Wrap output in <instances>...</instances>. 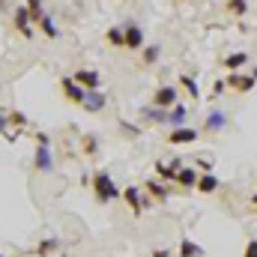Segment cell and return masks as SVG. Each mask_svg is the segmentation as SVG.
Segmentation results:
<instances>
[{
  "label": "cell",
  "instance_id": "cell-1",
  "mask_svg": "<svg viewBox=\"0 0 257 257\" xmlns=\"http://www.w3.org/2000/svg\"><path fill=\"white\" fill-rule=\"evenodd\" d=\"M93 194H96V200H99L102 206L111 203V200H117V197H123V192L117 189V183L111 180L108 171H96V174H93Z\"/></svg>",
  "mask_w": 257,
  "mask_h": 257
},
{
  "label": "cell",
  "instance_id": "cell-2",
  "mask_svg": "<svg viewBox=\"0 0 257 257\" xmlns=\"http://www.w3.org/2000/svg\"><path fill=\"white\" fill-rule=\"evenodd\" d=\"M177 102H180V90H177L174 84H162V87L153 93V99H150V105H156V108H162V111H171Z\"/></svg>",
  "mask_w": 257,
  "mask_h": 257
},
{
  "label": "cell",
  "instance_id": "cell-3",
  "mask_svg": "<svg viewBox=\"0 0 257 257\" xmlns=\"http://www.w3.org/2000/svg\"><path fill=\"white\" fill-rule=\"evenodd\" d=\"M224 81H227V90H236V93H251L257 87V75H245V72H230Z\"/></svg>",
  "mask_w": 257,
  "mask_h": 257
},
{
  "label": "cell",
  "instance_id": "cell-4",
  "mask_svg": "<svg viewBox=\"0 0 257 257\" xmlns=\"http://www.w3.org/2000/svg\"><path fill=\"white\" fill-rule=\"evenodd\" d=\"M123 30H126V48H128V51H141V48L147 45L144 27H141L138 21H126V24H123Z\"/></svg>",
  "mask_w": 257,
  "mask_h": 257
},
{
  "label": "cell",
  "instance_id": "cell-5",
  "mask_svg": "<svg viewBox=\"0 0 257 257\" xmlns=\"http://www.w3.org/2000/svg\"><path fill=\"white\" fill-rule=\"evenodd\" d=\"M138 117H141V123H147V126H168V111H162V108H156V105H141V108H138Z\"/></svg>",
  "mask_w": 257,
  "mask_h": 257
},
{
  "label": "cell",
  "instance_id": "cell-6",
  "mask_svg": "<svg viewBox=\"0 0 257 257\" xmlns=\"http://www.w3.org/2000/svg\"><path fill=\"white\" fill-rule=\"evenodd\" d=\"M197 138H200V128H189V126H180V128L168 132V144L171 147H186V144H194Z\"/></svg>",
  "mask_w": 257,
  "mask_h": 257
},
{
  "label": "cell",
  "instance_id": "cell-7",
  "mask_svg": "<svg viewBox=\"0 0 257 257\" xmlns=\"http://www.w3.org/2000/svg\"><path fill=\"white\" fill-rule=\"evenodd\" d=\"M123 200H126V206L135 215H141V212L147 209V194L141 192L138 186H126V189H123Z\"/></svg>",
  "mask_w": 257,
  "mask_h": 257
},
{
  "label": "cell",
  "instance_id": "cell-8",
  "mask_svg": "<svg viewBox=\"0 0 257 257\" xmlns=\"http://www.w3.org/2000/svg\"><path fill=\"white\" fill-rule=\"evenodd\" d=\"M60 90H63V96L69 99V102H75V105H81L84 102V96H87V90L72 78V75H66V78H60Z\"/></svg>",
  "mask_w": 257,
  "mask_h": 257
},
{
  "label": "cell",
  "instance_id": "cell-9",
  "mask_svg": "<svg viewBox=\"0 0 257 257\" xmlns=\"http://www.w3.org/2000/svg\"><path fill=\"white\" fill-rule=\"evenodd\" d=\"M224 128H227V114H224L221 108H212V111H206L203 132H209V135H218V132H224Z\"/></svg>",
  "mask_w": 257,
  "mask_h": 257
},
{
  "label": "cell",
  "instance_id": "cell-10",
  "mask_svg": "<svg viewBox=\"0 0 257 257\" xmlns=\"http://www.w3.org/2000/svg\"><path fill=\"white\" fill-rule=\"evenodd\" d=\"M33 165H36L39 174H51V171H54V159H51V147H48V144H39V147H36Z\"/></svg>",
  "mask_w": 257,
  "mask_h": 257
},
{
  "label": "cell",
  "instance_id": "cell-11",
  "mask_svg": "<svg viewBox=\"0 0 257 257\" xmlns=\"http://www.w3.org/2000/svg\"><path fill=\"white\" fill-rule=\"evenodd\" d=\"M15 30H18L24 39H33V18H30L27 6H18V9H15Z\"/></svg>",
  "mask_w": 257,
  "mask_h": 257
},
{
  "label": "cell",
  "instance_id": "cell-12",
  "mask_svg": "<svg viewBox=\"0 0 257 257\" xmlns=\"http://www.w3.org/2000/svg\"><path fill=\"white\" fill-rule=\"evenodd\" d=\"M72 78H75L84 90H99V87H102V75H99L96 69H78Z\"/></svg>",
  "mask_w": 257,
  "mask_h": 257
},
{
  "label": "cell",
  "instance_id": "cell-13",
  "mask_svg": "<svg viewBox=\"0 0 257 257\" xmlns=\"http://www.w3.org/2000/svg\"><path fill=\"white\" fill-rule=\"evenodd\" d=\"M105 105H108V99H105V93H102V90H87V96H84V102H81V108H84V111H90V114L105 111Z\"/></svg>",
  "mask_w": 257,
  "mask_h": 257
},
{
  "label": "cell",
  "instance_id": "cell-14",
  "mask_svg": "<svg viewBox=\"0 0 257 257\" xmlns=\"http://www.w3.org/2000/svg\"><path fill=\"white\" fill-rule=\"evenodd\" d=\"M248 51H233V54H227V57H221V66L227 69V72H242L245 66H248Z\"/></svg>",
  "mask_w": 257,
  "mask_h": 257
},
{
  "label": "cell",
  "instance_id": "cell-15",
  "mask_svg": "<svg viewBox=\"0 0 257 257\" xmlns=\"http://www.w3.org/2000/svg\"><path fill=\"white\" fill-rule=\"evenodd\" d=\"M189 123V105H174L171 111H168V126L171 128H180V126H186Z\"/></svg>",
  "mask_w": 257,
  "mask_h": 257
},
{
  "label": "cell",
  "instance_id": "cell-16",
  "mask_svg": "<svg viewBox=\"0 0 257 257\" xmlns=\"http://www.w3.org/2000/svg\"><path fill=\"white\" fill-rule=\"evenodd\" d=\"M194 189H197L200 194H212V192H218V189H221V180H218L215 174H209V171H206V174H200V180H197V186H194Z\"/></svg>",
  "mask_w": 257,
  "mask_h": 257
},
{
  "label": "cell",
  "instance_id": "cell-17",
  "mask_svg": "<svg viewBox=\"0 0 257 257\" xmlns=\"http://www.w3.org/2000/svg\"><path fill=\"white\" fill-rule=\"evenodd\" d=\"M197 180H200L197 168H180V171H177V186H183V189H194Z\"/></svg>",
  "mask_w": 257,
  "mask_h": 257
},
{
  "label": "cell",
  "instance_id": "cell-18",
  "mask_svg": "<svg viewBox=\"0 0 257 257\" xmlns=\"http://www.w3.org/2000/svg\"><path fill=\"white\" fill-rule=\"evenodd\" d=\"M105 39H108V45H114V48H126V30H123V24L108 27V30H105Z\"/></svg>",
  "mask_w": 257,
  "mask_h": 257
},
{
  "label": "cell",
  "instance_id": "cell-19",
  "mask_svg": "<svg viewBox=\"0 0 257 257\" xmlns=\"http://www.w3.org/2000/svg\"><path fill=\"white\" fill-rule=\"evenodd\" d=\"M159 57H162V45H144L141 48V66H156L159 63Z\"/></svg>",
  "mask_w": 257,
  "mask_h": 257
},
{
  "label": "cell",
  "instance_id": "cell-20",
  "mask_svg": "<svg viewBox=\"0 0 257 257\" xmlns=\"http://www.w3.org/2000/svg\"><path fill=\"white\" fill-rule=\"evenodd\" d=\"M147 194H150V200H168V189H165V183H159V180H147Z\"/></svg>",
  "mask_w": 257,
  "mask_h": 257
},
{
  "label": "cell",
  "instance_id": "cell-21",
  "mask_svg": "<svg viewBox=\"0 0 257 257\" xmlns=\"http://www.w3.org/2000/svg\"><path fill=\"white\" fill-rule=\"evenodd\" d=\"M177 81H180V87H183V90H186V93L192 96L194 102L200 99V87H197V81H194V75H180Z\"/></svg>",
  "mask_w": 257,
  "mask_h": 257
},
{
  "label": "cell",
  "instance_id": "cell-22",
  "mask_svg": "<svg viewBox=\"0 0 257 257\" xmlns=\"http://www.w3.org/2000/svg\"><path fill=\"white\" fill-rule=\"evenodd\" d=\"M39 27H42V33H45L48 39H57V36H60V27H57V21H54L51 15H42V18H39Z\"/></svg>",
  "mask_w": 257,
  "mask_h": 257
},
{
  "label": "cell",
  "instance_id": "cell-23",
  "mask_svg": "<svg viewBox=\"0 0 257 257\" xmlns=\"http://www.w3.org/2000/svg\"><path fill=\"white\" fill-rule=\"evenodd\" d=\"M180 257H203V248H200L194 239H189V236H186V239L180 242Z\"/></svg>",
  "mask_w": 257,
  "mask_h": 257
},
{
  "label": "cell",
  "instance_id": "cell-24",
  "mask_svg": "<svg viewBox=\"0 0 257 257\" xmlns=\"http://www.w3.org/2000/svg\"><path fill=\"white\" fill-rule=\"evenodd\" d=\"M156 171H159V180H162V183H177V168H174V165L156 162Z\"/></svg>",
  "mask_w": 257,
  "mask_h": 257
},
{
  "label": "cell",
  "instance_id": "cell-25",
  "mask_svg": "<svg viewBox=\"0 0 257 257\" xmlns=\"http://www.w3.org/2000/svg\"><path fill=\"white\" fill-rule=\"evenodd\" d=\"M224 9H227L230 15H236V18H242V15L248 12V0H227V3H224Z\"/></svg>",
  "mask_w": 257,
  "mask_h": 257
},
{
  "label": "cell",
  "instance_id": "cell-26",
  "mask_svg": "<svg viewBox=\"0 0 257 257\" xmlns=\"http://www.w3.org/2000/svg\"><path fill=\"white\" fill-rule=\"evenodd\" d=\"M24 6H27V12H30V18H33V21H39L42 15H48V12H45V6H42V0H24Z\"/></svg>",
  "mask_w": 257,
  "mask_h": 257
},
{
  "label": "cell",
  "instance_id": "cell-27",
  "mask_svg": "<svg viewBox=\"0 0 257 257\" xmlns=\"http://www.w3.org/2000/svg\"><path fill=\"white\" fill-rule=\"evenodd\" d=\"M57 248H60V242H57V239H42V242H39V248H36V254H39V257H51Z\"/></svg>",
  "mask_w": 257,
  "mask_h": 257
},
{
  "label": "cell",
  "instance_id": "cell-28",
  "mask_svg": "<svg viewBox=\"0 0 257 257\" xmlns=\"http://www.w3.org/2000/svg\"><path fill=\"white\" fill-rule=\"evenodd\" d=\"M120 128H123V135L132 138V141H135V138H141V132H144L141 126H135V123H128V120H120Z\"/></svg>",
  "mask_w": 257,
  "mask_h": 257
},
{
  "label": "cell",
  "instance_id": "cell-29",
  "mask_svg": "<svg viewBox=\"0 0 257 257\" xmlns=\"http://www.w3.org/2000/svg\"><path fill=\"white\" fill-rule=\"evenodd\" d=\"M96 150H99V138L96 135H87L84 138V156H96Z\"/></svg>",
  "mask_w": 257,
  "mask_h": 257
},
{
  "label": "cell",
  "instance_id": "cell-30",
  "mask_svg": "<svg viewBox=\"0 0 257 257\" xmlns=\"http://www.w3.org/2000/svg\"><path fill=\"white\" fill-rule=\"evenodd\" d=\"M224 90H227V81H224V78H221V81H215V84H212V96H221V93H224Z\"/></svg>",
  "mask_w": 257,
  "mask_h": 257
},
{
  "label": "cell",
  "instance_id": "cell-31",
  "mask_svg": "<svg viewBox=\"0 0 257 257\" xmlns=\"http://www.w3.org/2000/svg\"><path fill=\"white\" fill-rule=\"evenodd\" d=\"M242 257H257V239H251V242L245 245V251H242Z\"/></svg>",
  "mask_w": 257,
  "mask_h": 257
},
{
  "label": "cell",
  "instance_id": "cell-32",
  "mask_svg": "<svg viewBox=\"0 0 257 257\" xmlns=\"http://www.w3.org/2000/svg\"><path fill=\"white\" fill-rule=\"evenodd\" d=\"M150 257H171V251H168V248H156Z\"/></svg>",
  "mask_w": 257,
  "mask_h": 257
},
{
  "label": "cell",
  "instance_id": "cell-33",
  "mask_svg": "<svg viewBox=\"0 0 257 257\" xmlns=\"http://www.w3.org/2000/svg\"><path fill=\"white\" fill-rule=\"evenodd\" d=\"M3 128H6V117H3V114H0V132H3Z\"/></svg>",
  "mask_w": 257,
  "mask_h": 257
},
{
  "label": "cell",
  "instance_id": "cell-34",
  "mask_svg": "<svg viewBox=\"0 0 257 257\" xmlns=\"http://www.w3.org/2000/svg\"><path fill=\"white\" fill-rule=\"evenodd\" d=\"M251 206H254V209H257V194H254V197H251Z\"/></svg>",
  "mask_w": 257,
  "mask_h": 257
},
{
  "label": "cell",
  "instance_id": "cell-35",
  "mask_svg": "<svg viewBox=\"0 0 257 257\" xmlns=\"http://www.w3.org/2000/svg\"><path fill=\"white\" fill-rule=\"evenodd\" d=\"M0 257H3V254H0Z\"/></svg>",
  "mask_w": 257,
  "mask_h": 257
}]
</instances>
